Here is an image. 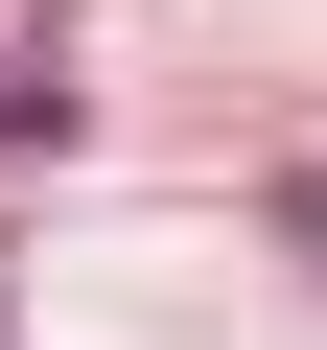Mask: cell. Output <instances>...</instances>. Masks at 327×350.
<instances>
[{
	"label": "cell",
	"instance_id": "6da1fadb",
	"mask_svg": "<svg viewBox=\"0 0 327 350\" xmlns=\"http://www.w3.org/2000/svg\"><path fill=\"white\" fill-rule=\"evenodd\" d=\"M280 234H304V257H327V163H280Z\"/></svg>",
	"mask_w": 327,
	"mask_h": 350
}]
</instances>
